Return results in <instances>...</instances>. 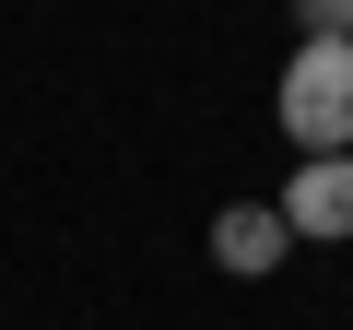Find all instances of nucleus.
I'll return each instance as SVG.
<instances>
[{
	"label": "nucleus",
	"instance_id": "nucleus-1",
	"mask_svg": "<svg viewBox=\"0 0 353 330\" xmlns=\"http://www.w3.org/2000/svg\"><path fill=\"white\" fill-rule=\"evenodd\" d=\"M271 106H283L294 153H353V36H294Z\"/></svg>",
	"mask_w": 353,
	"mask_h": 330
},
{
	"label": "nucleus",
	"instance_id": "nucleus-2",
	"mask_svg": "<svg viewBox=\"0 0 353 330\" xmlns=\"http://www.w3.org/2000/svg\"><path fill=\"white\" fill-rule=\"evenodd\" d=\"M271 201H283V224L306 248H353V153H306Z\"/></svg>",
	"mask_w": 353,
	"mask_h": 330
},
{
	"label": "nucleus",
	"instance_id": "nucleus-3",
	"mask_svg": "<svg viewBox=\"0 0 353 330\" xmlns=\"http://www.w3.org/2000/svg\"><path fill=\"white\" fill-rule=\"evenodd\" d=\"M283 248H294L283 201H236V213H212V260H224L236 283H271V271H283Z\"/></svg>",
	"mask_w": 353,
	"mask_h": 330
},
{
	"label": "nucleus",
	"instance_id": "nucleus-4",
	"mask_svg": "<svg viewBox=\"0 0 353 330\" xmlns=\"http://www.w3.org/2000/svg\"><path fill=\"white\" fill-rule=\"evenodd\" d=\"M294 24L306 36H353V0H294Z\"/></svg>",
	"mask_w": 353,
	"mask_h": 330
}]
</instances>
